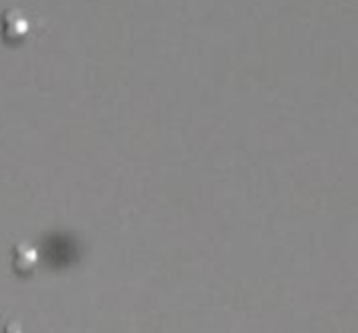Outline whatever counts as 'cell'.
I'll return each mask as SVG.
<instances>
[{"label":"cell","instance_id":"1","mask_svg":"<svg viewBox=\"0 0 358 333\" xmlns=\"http://www.w3.org/2000/svg\"><path fill=\"white\" fill-rule=\"evenodd\" d=\"M29 19L19 8H8L0 17V34L6 42H21L29 34Z\"/></svg>","mask_w":358,"mask_h":333},{"label":"cell","instance_id":"2","mask_svg":"<svg viewBox=\"0 0 358 333\" xmlns=\"http://www.w3.org/2000/svg\"><path fill=\"white\" fill-rule=\"evenodd\" d=\"M10 267L17 275H31L38 267V250L29 241H19L13 248Z\"/></svg>","mask_w":358,"mask_h":333},{"label":"cell","instance_id":"3","mask_svg":"<svg viewBox=\"0 0 358 333\" xmlns=\"http://www.w3.org/2000/svg\"><path fill=\"white\" fill-rule=\"evenodd\" d=\"M4 333H23V330L19 327V323H10V325L4 330Z\"/></svg>","mask_w":358,"mask_h":333}]
</instances>
